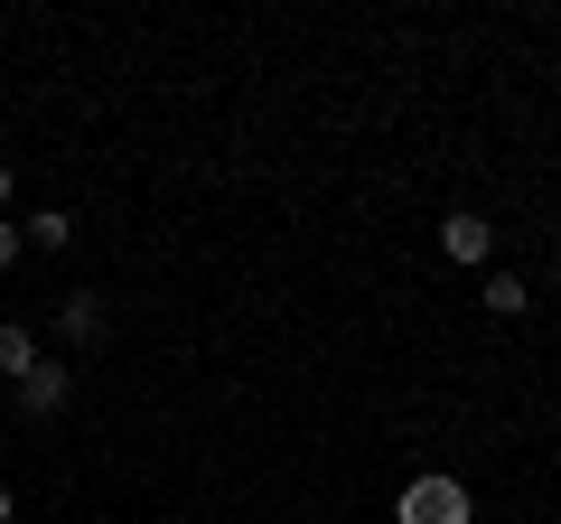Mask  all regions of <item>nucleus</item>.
Listing matches in <instances>:
<instances>
[{"instance_id": "obj_1", "label": "nucleus", "mask_w": 561, "mask_h": 524, "mask_svg": "<svg viewBox=\"0 0 561 524\" xmlns=\"http://www.w3.org/2000/svg\"><path fill=\"white\" fill-rule=\"evenodd\" d=\"M402 524H478V497H468L449 468H431V478H412L402 487V505H393Z\"/></svg>"}, {"instance_id": "obj_2", "label": "nucleus", "mask_w": 561, "mask_h": 524, "mask_svg": "<svg viewBox=\"0 0 561 524\" xmlns=\"http://www.w3.org/2000/svg\"><path fill=\"white\" fill-rule=\"evenodd\" d=\"M66 403H76V375L38 356V365H28V375H20V412H28V422H57Z\"/></svg>"}, {"instance_id": "obj_3", "label": "nucleus", "mask_w": 561, "mask_h": 524, "mask_svg": "<svg viewBox=\"0 0 561 524\" xmlns=\"http://www.w3.org/2000/svg\"><path fill=\"white\" fill-rule=\"evenodd\" d=\"M486 243H496V235H486V216H468V206H459V216H440V253L449 262H486Z\"/></svg>"}, {"instance_id": "obj_4", "label": "nucleus", "mask_w": 561, "mask_h": 524, "mask_svg": "<svg viewBox=\"0 0 561 524\" xmlns=\"http://www.w3.org/2000/svg\"><path fill=\"white\" fill-rule=\"evenodd\" d=\"M20 235L38 243V253H66V243H76V216H66V206H38V216H20Z\"/></svg>"}, {"instance_id": "obj_5", "label": "nucleus", "mask_w": 561, "mask_h": 524, "mask_svg": "<svg viewBox=\"0 0 561 524\" xmlns=\"http://www.w3.org/2000/svg\"><path fill=\"white\" fill-rule=\"evenodd\" d=\"M57 328H66L76 346H94V338H103V300H94V291H76V300L57 309Z\"/></svg>"}, {"instance_id": "obj_6", "label": "nucleus", "mask_w": 561, "mask_h": 524, "mask_svg": "<svg viewBox=\"0 0 561 524\" xmlns=\"http://www.w3.org/2000/svg\"><path fill=\"white\" fill-rule=\"evenodd\" d=\"M478 300H486V309H496V319H524V309H534V291H524V282H515V272H496V282H486V291H478Z\"/></svg>"}, {"instance_id": "obj_7", "label": "nucleus", "mask_w": 561, "mask_h": 524, "mask_svg": "<svg viewBox=\"0 0 561 524\" xmlns=\"http://www.w3.org/2000/svg\"><path fill=\"white\" fill-rule=\"evenodd\" d=\"M28 365H38V338L28 328H0V375H28Z\"/></svg>"}, {"instance_id": "obj_8", "label": "nucleus", "mask_w": 561, "mask_h": 524, "mask_svg": "<svg viewBox=\"0 0 561 524\" xmlns=\"http://www.w3.org/2000/svg\"><path fill=\"white\" fill-rule=\"evenodd\" d=\"M20 243H28V235H20V225H10V216H0V272L20 262Z\"/></svg>"}, {"instance_id": "obj_9", "label": "nucleus", "mask_w": 561, "mask_h": 524, "mask_svg": "<svg viewBox=\"0 0 561 524\" xmlns=\"http://www.w3.org/2000/svg\"><path fill=\"white\" fill-rule=\"evenodd\" d=\"M0 206H10V160H0Z\"/></svg>"}, {"instance_id": "obj_10", "label": "nucleus", "mask_w": 561, "mask_h": 524, "mask_svg": "<svg viewBox=\"0 0 561 524\" xmlns=\"http://www.w3.org/2000/svg\"><path fill=\"white\" fill-rule=\"evenodd\" d=\"M0 524H10V487H0Z\"/></svg>"}]
</instances>
